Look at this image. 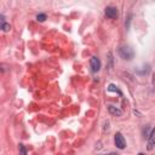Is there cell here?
Here are the masks:
<instances>
[{"instance_id": "obj_1", "label": "cell", "mask_w": 155, "mask_h": 155, "mask_svg": "<svg viewBox=\"0 0 155 155\" xmlns=\"http://www.w3.org/2000/svg\"><path fill=\"white\" fill-rule=\"evenodd\" d=\"M117 52H119V56L126 61H131L134 56V52L130 46H120Z\"/></svg>"}, {"instance_id": "obj_2", "label": "cell", "mask_w": 155, "mask_h": 155, "mask_svg": "<svg viewBox=\"0 0 155 155\" xmlns=\"http://www.w3.org/2000/svg\"><path fill=\"white\" fill-rule=\"evenodd\" d=\"M114 143H115L116 148H119V149H124V148L126 147V140H125L124 136H122L120 132H117V133L115 134V137H114Z\"/></svg>"}, {"instance_id": "obj_3", "label": "cell", "mask_w": 155, "mask_h": 155, "mask_svg": "<svg viewBox=\"0 0 155 155\" xmlns=\"http://www.w3.org/2000/svg\"><path fill=\"white\" fill-rule=\"evenodd\" d=\"M101 65H102V64H101V61H99L98 57H92V58L90 59V68H91V70H92L93 73L99 71Z\"/></svg>"}, {"instance_id": "obj_4", "label": "cell", "mask_w": 155, "mask_h": 155, "mask_svg": "<svg viewBox=\"0 0 155 155\" xmlns=\"http://www.w3.org/2000/svg\"><path fill=\"white\" fill-rule=\"evenodd\" d=\"M105 16L108 17V18H116L117 17V8L116 7H113V6H108V7H105Z\"/></svg>"}, {"instance_id": "obj_5", "label": "cell", "mask_w": 155, "mask_h": 155, "mask_svg": "<svg viewBox=\"0 0 155 155\" xmlns=\"http://www.w3.org/2000/svg\"><path fill=\"white\" fill-rule=\"evenodd\" d=\"M10 28H11V27H10V24L6 22L5 16H4V15H0V29L4 30V31H8Z\"/></svg>"}, {"instance_id": "obj_6", "label": "cell", "mask_w": 155, "mask_h": 155, "mask_svg": "<svg viewBox=\"0 0 155 155\" xmlns=\"http://www.w3.org/2000/svg\"><path fill=\"white\" fill-rule=\"evenodd\" d=\"M148 137V150H153L154 149V130H150Z\"/></svg>"}, {"instance_id": "obj_7", "label": "cell", "mask_w": 155, "mask_h": 155, "mask_svg": "<svg viewBox=\"0 0 155 155\" xmlns=\"http://www.w3.org/2000/svg\"><path fill=\"white\" fill-rule=\"evenodd\" d=\"M108 110H109V113L111 115H115V116H121V114H122L121 109H119V108H116L114 105H108Z\"/></svg>"}, {"instance_id": "obj_8", "label": "cell", "mask_w": 155, "mask_h": 155, "mask_svg": "<svg viewBox=\"0 0 155 155\" xmlns=\"http://www.w3.org/2000/svg\"><path fill=\"white\" fill-rule=\"evenodd\" d=\"M108 91H110V92H117V93H120L121 94V92H120V90L115 86V85H113V84H110L109 86H108Z\"/></svg>"}, {"instance_id": "obj_9", "label": "cell", "mask_w": 155, "mask_h": 155, "mask_svg": "<svg viewBox=\"0 0 155 155\" xmlns=\"http://www.w3.org/2000/svg\"><path fill=\"white\" fill-rule=\"evenodd\" d=\"M36 19H38L39 22H44V21L46 19V15H45V13H39V15L36 16Z\"/></svg>"}, {"instance_id": "obj_10", "label": "cell", "mask_w": 155, "mask_h": 155, "mask_svg": "<svg viewBox=\"0 0 155 155\" xmlns=\"http://www.w3.org/2000/svg\"><path fill=\"white\" fill-rule=\"evenodd\" d=\"M19 150H21V153H22V154H25V153H27V151H25V149H24V147H23L22 144H19Z\"/></svg>"}]
</instances>
